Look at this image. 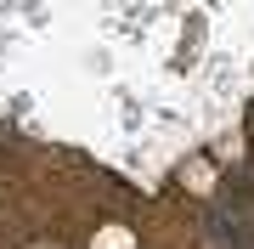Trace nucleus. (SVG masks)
Returning <instances> with one entry per match:
<instances>
[]
</instances>
